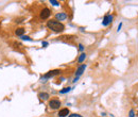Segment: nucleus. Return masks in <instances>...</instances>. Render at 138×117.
I'll return each instance as SVG.
<instances>
[{"instance_id": "f257e3e1", "label": "nucleus", "mask_w": 138, "mask_h": 117, "mask_svg": "<svg viewBox=\"0 0 138 117\" xmlns=\"http://www.w3.org/2000/svg\"><path fill=\"white\" fill-rule=\"evenodd\" d=\"M47 26L50 30H52L53 32H56V33H61V32L65 30V26L58 20H49L47 23Z\"/></svg>"}, {"instance_id": "f03ea898", "label": "nucleus", "mask_w": 138, "mask_h": 117, "mask_svg": "<svg viewBox=\"0 0 138 117\" xmlns=\"http://www.w3.org/2000/svg\"><path fill=\"white\" fill-rule=\"evenodd\" d=\"M61 72H62L61 69H53V70H50L49 72H47L46 74H44L42 78H44V79H49V78H52L54 76H59V74H61ZM42 78H41V79H42Z\"/></svg>"}, {"instance_id": "7ed1b4c3", "label": "nucleus", "mask_w": 138, "mask_h": 117, "mask_svg": "<svg viewBox=\"0 0 138 117\" xmlns=\"http://www.w3.org/2000/svg\"><path fill=\"white\" fill-rule=\"evenodd\" d=\"M61 101L58 100V99H52L51 101H49V108L52 109V110H56V109H59L61 106Z\"/></svg>"}, {"instance_id": "20e7f679", "label": "nucleus", "mask_w": 138, "mask_h": 117, "mask_svg": "<svg viewBox=\"0 0 138 117\" xmlns=\"http://www.w3.org/2000/svg\"><path fill=\"white\" fill-rule=\"evenodd\" d=\"M85 68H86V64H82L81 66L78 67L77 72H76V78H78V79H79V78L83 74V72L85 71Z\"/></svg>"}, {"instance_id": "39448f33", "label": "nucleus", "mask_w": 138, "mask_h": 117, "mask_svg": "<svg viewBox=\"0 0 138 117\" xmlns=\"http://www.w3.org/2000/svg\"><path fill=\"white\" fill-rule=\"evenodd\" d=\"M50 15H51V11L47 8H45V9H42L41 13H40V18L41 19H47V18H49Z\"/></svg>"}, {"instance_id": "423d86ee", "label": "nucleus", "mask_w": 138, "mask_h": 117, "mask_svg": "<svg viewBox=\"0 0 138 117\" xmlns=\"http://www.w3.org/2000/svg\"><path fill=\"white\" fill-rule=\"evenodd\" d=\"M112 20H113V16L112 15H105L103 20H102V26L107 27L108 24L112 23Z\"/></svg>"}, {"instance_id": "0eeeda50", "label": "nucleus", "mask_w": 138, "mask_h": 117, "mask_svg": "<svg viewBox=\"0 0 138 117\" xmlns=\"http://www.w3.org/2000/svg\"><path fill=\"white\" fill-rule=\"evenodd\" d=\"M70 114V112H69V109H62V110H59V117H66V116H69Z\"/></svg>"}, {"instance_id": "6e6552de", "label": "nucleus", "mask_w": 138, "mask_h": 117, "mask_svg": "<svg viewBox=\"0 0 138 117\" xmlns=\"http://www.w3.org/2000/svg\"><path fill=\"white\" fill-rule=\"evenodd\" d=\"M55 18L58 19V20H64V19H66L67 18V15H66V13H64V12H62V13H58L55 15Z\"/></svg>"}, {"instance_id": "1a4fd4ad", "label": "nucleus", "mask_w": 138, "mask_h": 117, "mask_svg": "<svg viewBox=\"0 0 138 117\" xmlns=\"http://www.w3.org/2000/svg\"><path fill=\"white\" fill-rule=\"evenodd\" d=\"M24 32H26V29H23V28H18L16 31H15V34L17 35V36H22V35L24 34Z\"/></svg>"}, {"instance_id": "9d476101", "label": "nucleus", "mask_w": 138, "mask_h": 117, "mask_svg": "<svg viewBox=\"0 0 138 117\" xmlns=\"http://www.w3.org/2000/svg\"><path fill=\"white\" fill-rule=\"evenodd\" d=\"M38 98L41 99V100H47L49 98V94L48 93H39L38 94Z\"/></svg>"}, {"instance_id": "9b49d317", "label": "nucleus", "mask_w": 138, "mask_h": 117, "mask_svg": "<svg viewBox=\"0 0 138 117\" xmlns=\"http://www.w3.org/2000/svg\"><path fill=\"white\" fill-rule=\"evenodd\" d=\"M85 59H86V53H82V54L79 56V59H78V62H79V63H83L85 61Z\"/></svg>"}, {"instance_id": "f8f14e48", "label": "nucleus", "mask_w": 138, "mask_h": 117, "mask_svg": "<svg viewBox=\"0 0 138 117\" xmlns=\"http://www.w3.org/2000/svg\"><path fill=\"white\" fill-rule=\"evenodd\" d=\"M21 40H23V41H29V42H32V41H33L30 36H27V35H22V36H21Z\"/></svg>"}, {"instance_id": "ddd939ff", "label": "nucleus", "mask_w": 138, "mask_h": 117, "mask_svg": "<svg viewBox=\"0 0 138 117\" xmlns=\"http://www.w3.org/2000/svg\"><path fill=\"white\" fill-rule=\"evenodd\" d=\"M70 90H71L70 87H65V88H63L62 91H59V93H61V94H65V93H68Z\"/></svg>"}, {"instance_id": "4468645a", "label": "nucleus", "mask_w": 138, "mask_h": 117, "mask_svg": "<svg viewBox=\"0 0 138 117\" xmlns=\"http://www.w3.org/2000/svg\"><path fill=\"white\" fill-rule=\"evenodd\" d=\"M50 3L53 5H55V6H59V1H55V0H50Z\"/></svg>"}, {"instance_id": "2eb2a0df", "label": "nucleus", "mask_w": 138, "mask_h": 117, "mask_svg": "<svg viewBox=\"0 0 138 117\" xmlns=\"http://www.w3.org/2000/svg\"><path fill=\"white\" fill-rule=\"evenodd\" d=\"M68 117H83V116L80 115V114H69Z\"/></svg>"}, {"instance_id": "dca6fc26", "label": "nucleus", "mask_w": 138, "mask_h": 117, "mask_svg": "<svg viewBox=\"0 0 138 117\" xmlns=\"http://www.w3.org/2000/svg\"><path fill=\"white\" fill-rule=\"evenodd\" d=\"M121 28H122V23H120L119 26H118V28H117V32H119L120 30H121Z\"/></svg>"}, {"instance_id": "f3484780", "label": "nucleus", "mask_w": 138, "mask_h": 117, "mask_svg": "<svg viewBox=\"0 0 138 117\" xmlns=\"http://www.w3.org/2000/svg\"><path fill=\"white\" fill-rule=\"evenodd\" d=\"M79 50H80V51H83V50H84V46H83L82 44L79 45Z\"/></svg>"}, {"instance_id": "a211bd4d", "label": "nucleus", "mask_w": 138, "mask_h": 117, "mask_svg": "<svg viewBox=\"0 0 138 117\" xmlns=\"http://www.w3.org/2000/svg\"><path fill=\"white\" fill-rule=\"evenodd\" d=\"M130 117H134V111L133 110H131L130 111Z\"/></svg>"}, {"instance_id": "6ab92c4d", "label": "nucleus", "mask_w": 138, "mask_h": 117, "mask_svg": "<svg viewBox=\"0 0 138 117\" xmlns=\"http://www.w3.org/2000/svg\"><path fill=\"white\" fill-rule=\"evenodd\" d=\"M41 45L44 46V47H47V46H48V43H47V42H42V43H41Z\"/></svg>"}]
</instances>
